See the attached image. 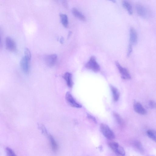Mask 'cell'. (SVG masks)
Listing matches in <instances>:
<instances>
[{"label": "cell", "mask_w": 156, "mask_h": 156, "mask_svg": "<svg viewBox=\"0 0 156 156\" xmlns=\"http://www.w3.org/2000/svg\"><path fill=\"white\" fill-rule=\"evenodd\" d=\"M100 129L103 135L108 139L112 140L115 138L114 133L107 125L101 123L100 126Z\"/></svg>", "instance_id": "6da1fadb"}, {"label": "cell", "mask_w": 156, "mask_h": 156, "mask_svg": "<svg viewBox=\"0 0 156 156\" xmlns=\"http://www.w3.org/2000/svg\"><path fill=\"white\" fill-rule=\"evenodd\" d=\"M135 9L137 14L144 18H148L151 15L149 9L143 5L140 4L136 5Z\"/></svg>", "instance_id": "7a4b0ae2"}, {"label": "cell", "mask_w": 156, "mask_h": 156, "mask_svg": "<svg viewBox=\"0 0 156 156\" xmlns=\"http://www.w3.org/2000/svg\"><path fill=\"white\" fill-rule=\"evenodd\" d=\"M108 145L110 148L117 155L120 156H125L126 153L123 148L117 143L113 141L110 142Z\"/></svg>", "instance_id": "3957f363"}, {"label": "cell", "mask_w": 156, "mask_h": 156, "mask_svg": "<svg viewBox=\"0 0 156 156\" xmlns=\"http://www.w3.org/2000/svg\"><path fill=\"white\" fill-rule=\"evenodd\" d=\"M86 67L89 69H91L95 72H98L100 69V66L96 61L94 56H92L85 65Z\"/></svg>", "instance_id": "277c9868"}, {"label": "cell", "mask_w": 156, "mask_h": 156, "mask_svg": "<svg viewBox=\"0 0 156 156\" xmlns=\"http://www.w3.org/2000/svg\"><path fill=\"white\" fill-rule=\"evenodd\" d=\"M30 59L24 56L21 59L20 66L23 72L25 74L29 73Z\"/></svg>", "instance_id": "5b68a950"}, {"label": "cell", "mask_w": 156, "mask_h": 156, "mask_svg": "<svg viewBox=\"0 0 156 156\" xmlns=\"http://www.w3.org/2000/svg\"><path fill=\"white\" fill-rule=\"evenodd\" d=\"M65 98L67 103L71 106L76 108L81 107V105L76 101L69 92H67L66 93Z\"/></svg>", "instance_id": "8992f818"}, {"label": "cell", "mask_w": 156, "mask_h": 156, "mask_svg": "<svg viewBox=\"0 0 156 156\" xmlns=\"http://www.w3.org/2000/svg\"><path fill=\"white\" fill-rule=\"evenodd\" d=\"M115 64L121 75L122 77L124 79H130L131 76L127 69L122 67L118 62L116 61Z\"/></svg>", "instance_id": "52a82bcc"}, {"label": "cell", "mask_w": 156, "mask_h": 156, "mask_svg": "<svg viewBox=\"0 0 156 156\" xmlns=\"http://www.w3.org/2000/svg\"><path fill=\"white\" fill-rule=\"evenodd\" d=\"M57 58L56 54H51L47 55L45 57V63L48 66H52L55 64Z\"/></svg>", "instance_id": "ba28073f"}, {"label": "cell", "mask_w": 156, "mask_h": 156, "mask_svg": "<svg viewBox=\"0 0 156 156\" xmlns=\"http://www.w3.org/2000/svg\"><path fill=\"white\" fill-rule=\"evenodd\" d=\"M5 46L7 49L11 51L15 50L16 44L14 40L10 37H7L5 40Z\"/></svg>", "instance_id": "9c48e42d"}, {"label": "cell", "mask_w": 156, "mask_h": 156, "mask_svg": "<svg viewBox=\"0 0 156 156\" xmlns=\"http://www.w3.org/2000/svg\"><path fill=\"white\" fill-rule=\"evenodd\" d=\"M138 36L137 32L135 29L131 27L129 30V44L133 45L137 43Z\"/></svg>", "instance_id": "30bf717a"}, {"label": "cell", "mask_w": 156, "mask_h": 156, "mask_svg": "<svg viewBox=\"0 0 156 156\" xmlns=\"http://www.w3.org/2000/svg\"><path fill=\"white\" fill-rule=\"evenodd\" d=\"M133 108L135 111L139 114L144 115L146 113V111L139 102H136L134 103Z\"/></svg>", "instance_id": "8fae6325"}, {"label": "cell", "mask_w": 156, "mask_h": 156, "mask_svg": "<svg viewBox=\"0 0 156 156\" xmlns=\"http://www.w3.org/2000/svg\"><path fill=\"white\" fill-rule=\"evenodd\" d=\"M63 78L65 80L68 87H71L73 85L71 74L69 72H66L64 75Z\"/></svg>", "instance_id": "7c38bea8"}, {"label": "cell", "mask_w": 156, "mask_h": 156, "mask_svg": "<svg viewBox=\"0 0 156 156\" xmlns=\"http://www.w3.org/2000/svg\"><path fill=\"white\" fill-rule=\"evenodd\" d=\"M72 12L73 14L79 19L83 21L86 20L85 17L76 9L73 8L72 9Z\"/></svg>", "instance_id": "4fadbf2b"}, {"label": "cell", "mask_w": 156, "mask_h": 156, "mask_svg": "<svg viewBox=\"0 0 156 156\" xmlns=\"http://www.w3.org/2000/svg\"><path fill=\"white\" fill-rule=\"evenodd\" d=\"M52 149L54 151H56L58 149V144L53 137L51 135L48 136Z\"/></svg>", "instance_id": "5bb4252c"}, {"label": "cell", "mask_w": 156, "mask_h": 156, "mask_svg": "<svg viewBox=\"0 0 156 156\" xmlns=\"http://www.w3.org/2000/svg\"><path fill=\"white\" fill-rule=\"evenodd\" d=\"M110 87L112 93L113 99L115 101H116L118 100L119 96L118 90L116 87L112 85H110Z\"/></svg>", "instance_id": "9a60e30c"}, {"label": "cell", "mask_w": 156, "mask_h": 156, "mask_svg": "<svg viewBox=\"0 0 156 156\" xmlns=\"http://www.w3.org/2000/svg\"><path fill=\"white\" fill-rule=\"evenodd\" d=\"M122 4L124 7L127 10L129 14H132L133 12L132 6L128 2L123 1Z\"/></svg>", "instance_id": "2e32d148"}, {"label": "cell", "mask_w": 156, "mask_h": 156, "mask_svg": "<svg viewBox=\"0 0 156 156\" xmlns=\"http://www.w3.org/2000/svg\"><path fill=\"white\" fill-rule=\"evenodd\" d=\"M60 16L62 24L64 27H67L69 24L67 16L65 14L61 13L60 14Z\"/></svg>", "instance_id": "e0dca14e"}, {"label": "cell", "mask_w": 156, "mask_h": 156, "mask_svg": "<svg viewBox=\"0 0 156 156\" xmlns=\"http://www.w3.org/2000/svg\"><path fill=\"white\" fill-rule=\"evenodd\" d=\"M148 136L151 139L156 142V130L153 129H149L147 131Z\"/></svg>", "instance_id": "ac0fdd59"}, {"label": "cell", "mask_w": 156, "mask_h": 156, "mask_svg": "<svg viewBox=\"0 0 156 156\" xmlns=\"http://www.w3.org/2000/svg\"><path fill=\"white\" fill-rule=\"evenodd\" d=\"M113 115L117 123L119 125L122 126L124 122L123 119L120 115L115 112H114L113 113Z\"/></svg>", "instance_id": "d6986e66"}, {"label": "cell", "mask_w": 156, "mask_h": 156, "mask_svg": "<svg viewBox=\"0 0 156 156\" xmlns=\"http://www.w3.org/2000/svg\"><path fill=\"white\" fill-rule=\"evenodd\" d=\"M38 127L43 134L46 136L48 135V131L44 125L41 124H38Z\"/></svg>", "instance_id": "ffe728a7"}, {"label": "cell", "mask_w": 156, "mask_h": 156, "mask_svg": "<svg viewBox=\"0 0 156 156\" xmlns=\"http://www.w3.org/2000/svg\"><path fill=\"white\" fill-rule=\"evenodd\" d=\"M5 151L7 156H16L13 150L9 147H6Z\"/></svg>", "instance_id": "44dd1931"}, {"label": "cell", "mask_w": 156, "mask_h": 156, "mask_svg": "<svg viewBox=\"0 0 156 156\" xmlns=\"http://www.w3.org/2000/svg\"><path fill=\"white\" fill-rule=\"evenodd\" d=\"M24 56L30 60L31 58V53L30 50L28 48H25L24 49Z\"/></svg>", "instance_id": "7402d4cb"}, {"label": "cell", "mask_w": 156, "mask_h": 156, "mask_svg": "<svg viewBox=\"0 0 156 156\" xmlns=\"http://www.w3.org/2000/svg\"><path fill=\"white\" fill-rule=\"evenodd\" d=\"M134 144L135 147L141 151H143V148L141 143L139 141H136Z\"/></svg>", "instance_id": "603a6c76"}, {"label": "cell", "mask_w": 156, "mask_h": 156, "mask_svg": "<svg viewBox=\"0 0 156 156\" xmlns=\"http://www.w3.org/2000/svg\"><path fill=\"white\" fill-rule=\"evenodd\" d=\"M149 107L152 108H156V102L153 100H150L148 103Z\"/></svg>", "instance_id": "cb8c5ba5"}, {"label": "cell", "mask_w": 156, "mask_h": 156, "mask_svg": "<svg viewBox=\"0 0 156 156\" xmlns=\"http://www.w3.org/2000/svg\"><path fill=\"white\" fill-rule=\"evenodd\" d=\"M87 116L88 118L90 120H92L95 123H97V121L95 118L93 116L90 115L89 114H87Z\"/></svg>", "instance_id": "d4e9b609"}, {"label": "cell", "mask_w": 156, "mask_h": 156, "mask_svg": "<svg viewBox=\"0 0 156 156\" xmlns=\"http://www.w3.org/2000/svg\"><path fill=\"white\" fill-rule=\"evenodd\" d=\"M132 51V45L131 44H129L128 48V52L127 53V55L128 56H129L131 54Z\"/></svg>", "instance_id": "484cf974"}, {"label": "cell", "mask_w": 156, "mask_h": 156, "mask_svg": "<svg viewBox=\"0 0 156 156\" xmlns=\"http://www.w3.org/2000/svg\"><path fill=\"white\" fill-rule=\"evenodd\" d=\"M63 4L64 5V6L66 7L67 6V3L66 1H63Z\"/></svg>", "instance_id": "4316f807"}, {"label": "cell", "mask_w": 156, "mask_h": 156, "mask_svg": "<svg viewBox=\"0 0 156 156\" xmlns=\"http://www.w3.org/2000/svg\"><path fill=\"white\" fill-rule=\"evenodd\" d=\"M63 37H62L60 39V41L61 42H63Z\"/></svg>", "instance_id": "83f0119b"}]
</instances>
